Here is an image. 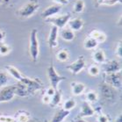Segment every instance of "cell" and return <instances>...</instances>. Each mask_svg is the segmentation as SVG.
Segmentation results:
<instances>
[{"label": "cell", "instance_id": "1", "mask_svg": "<svg viewBox=\"0 0 122 122\" xmlns=\"http://www.w3.org/2000/svg\"><path fill=\"white\" fill-rule=\"evenodd\" d=\"M99 91L103 98L109 104H114L118 99V90L103 82L99 84Z\"/></svg>", "mask_w": 122, "mask_h": 122}, {"label": "cell", "instance_id": "2", "mask_svg": "<svg viewBox=\"0 0 122 122\" xmlns=\"http://www.w3.org/2000/svg\"><path fill=\"white\" fill-rule=\"evenodd\" d=\"M39 8L40 4L38 0H29L27 3L17 11V14L22 18H29L33 16L39 10Z\"/></svg>", "mask_w": 122, "mask_h": 122}, {"label": "cell", "instance_id": "3", "mask_svg": "<svg viewBox=\"0 0 122 122\" xmlns=\"http://www.w3.org/2000/svg\"><path fill=\"white\" fill-rule=\"evenodd\" d=\"M37 31L36 28L32 29L30 33V41H29V54L31 56V58L33 61L36 62L38 60V56L40 53V48H39V41L37 39Z\"/></svg>", "mask_w": 122, "mask_h": 122}, {"label": "cell", "instance_id": "4", "mask_svg": "<svg viewBox=\"0 0 122 122\" xmlns=\"http://www.w3.org/2000/svg\"><path fill=\"white\" fill-rule=\"evenodd\" d=\"M47 76H48V79H49L50 84H51V87L54 88L56 90H58V84L60 82L63 80H66L67 78L63 76H60L58 73L56 72V69H55V66L53 65V62H51L49 65V67L47 68Z\"/></svg>", "mask_w": 122, "mask_h": 122}, {"label": "cell", "instance_id": "5", "mask_svg": "<svg viewBox=\"0 0 122 122\" xmlns=\"http://www.w3.org/2000/svg\"><path fill=\"white\" fill-rule=\"evenodd\" d=\"M104 82L108 83L109 85L115 88L116 90L121 89L122 85V75L121 72H115L111 74H104L103 76Z\"/></svg>", "mask_w": 122, "mask_h": 122}, {"label": "cell", "instance_id": "6", "mask_svg": "<svg viewBox=\"0 0 122 122\" xmlns=\"http://www.w3.org/2000/svg\"><path fill=\"white\" fill-rule=\"evenodd\" d=\"M21 83H23L26 87H27L28 91H29V93L30 95H33L37 91L42 89V83L38 79V78H30V77H26V76H23L22 79L20 81Z\"/></svg>", "mask_w": 122, "mask_h": 122}, {"label": "cell", "instance_id": "7", "mask_svg": "<svg viewBox=\"0 0 122 122\" xmlns=\"http://www.w3.org/2000/svg\"><path fill=\"white\" fill-rule=\"evenodd\" d=\"M70 20V14L67 13L64 15H60V16H53L47 18L45 20V21L47 23H51L52 25H55L58 28H64V26L68 24L69 20Z\"/></svg>", "mask_w": 122, "mask_h": 122}, {"label": "cell", "instance_id": "8", "mask_svg": "<svg viewBox=\"0 0 122 122\" xmlns=\"http://www.w3.org/2000/svg\"><path fill=\"white\" fill-rule=\"evenodd\" d=\"M16 84L13 85H6L0 90V104L4 102H9L13 99L15 96Z\"/></svg>", "mask_w": 122, "mask_h": 122}, {"label": "cell", "instance_id": "9", "mask_svg": "<svg viewBox=\"0 0 122 122\" xmlns=\"http://www.w3.org/2000/svg\"><path fill=\"white\" fill-rule=\"evenodd\" d=\"M102 70L104 74L119 72V71H121V63L118 60H112V61H105L102 65Z\"/></svg>", "mask_w": 122, "mask_h": 122}, {"label": "cell", "instance_id": "10", "mask_svg": "<svg viewBox=\"0 0 122 122\" xmlns=\"http://www.w3.org/2000/svg\"><path fill=\"white\" fill-rule=\"evenodd\" d=\"M85 64L86 63H85L84 56H80L76 59V61H75L71 64H69V66H67L66 69H69L73 75H77L78 73L81 72L85 68Z\"/></svg>", "mask_w": 122, "mask_h": 122}, {"label": "cell", "instance_id": "11", "mask_svg": "<svg viewBox=\"0 0 122 122\" xmlns=\"http://www.w3.org/2000/svg\"><path fill=\"white\" fill-rule=\"evenodd\" d=\"M95 112H96V111L92 106L91 103L84 101V102H83L82 106H81V111L78 117L82 118V119L85 118V117H92L94 115Z\"/></svg>", "mask_w": 122, "mask_h": 122}, {"label": "cell", "instance_id": "12", "mask_svg": "<svg viewBox=\"0 0 122 122\" xmlns=\"http://www.w3.org/2000/svg\"><path fill=\"white\" fill-rule=\"evenodd\" d=\"M62 5H58V4H56V5H50L48 7L45 9L44 11L41 12V17L43 19H47V18H50V17L55 16L56 14H57L59 11H61Z\"/></svg>", "mask_w": 122, "mask_h": 122}, {"label": "cell", "instance_id": "13", "mask_svg": "<svg viewBox=\"0 0 122 122\" xmlns=\"http://www.w3.org/2000/svg\"><path fill=\"white\" fill-rule=\"evenodd\" d=\"M57 36H58V28L55 25H52L47 38V44L50 48H54L57 46Z\"/></svg>", "mask_w": 122, "mask_h": 122}, {"label": "cell", "instance_id": "14", "mask_svg": "<svg viewBox=\"0 0 122 122\" xmlns=\"http://www.w3.org/2000/svg\"><path fill=\"white\" fill-rule=\"evenodd\" d=\"M69 113H70V111L64 110L63 108L58 109V110H56V113L54 114L50 122H63L64 119L69 115Z\"/></svg>", "mask_w": 122, "mask_h": 122}, {"label": "cell", "instance_id": "15", "mask_svg": "<svg viewBox=\"0 0 122 122\" xmlns=\"http://www.w3.org/2000/svg\"><path fill=\"white\" fill-rule=\"evenodd\" d=\"M68 25L69 26V29L74 31H80L83 26V20L79 19V18H76L71 20H69Z\"/></svg>", "mask_w": 122, "mask_h": 122}, {"label": "cell", "instance_id": "16", "mask_svg": "<svg viewBox=\"0 0 122 122\" xmlns=\"http://www.w3.org/2000/svg\"><path fill=\"white\" fill-rule=\"evenodd\" d=\"M70 86H71V91H72L73 95H75V96H79V95L83 94L85 91V85L82 83L72 82L70 83Z\"/></svg>", "mask_w": 122, "mask_h": 122}, {"label": "cell", "instance_id": "17", "mask_svg": "<svg viewBox=\"0 0 122 122\" xmlns=\"http://www.w3.org/2000/svg\"><path fill=\"white\" fill-rule=\"evenodd\" d=\"M89 37L92 38V39L96 40L98 43H102V42L106 41V35L105 33L97 29H93V30L89 33Z\"/></svg>", "mask_w": 122, "mask_h": 122}, {"label": "cell", "instance_id": "18", "mask_svg": "<svg viewBox=\"0 0 122 122\" xmlns=\"http://www.w3.org/2000/svg\"><path fill=\"white\" fill-rule=\"evenodd\" d=\"M5 69H6V70L8 71V73H10L18 82H20V81L22 79V77H23L22 74L20 73V71L19 69H17V68H15L14 66L7 65V66L5 67Z\"/></svg>", "mask_w": 122, "mask_h": 122}, {"label": "cell", "instance_id": "19", "mask_svg": "<svg viewBox=\"0 0 122 122\" xmlns=\"http://www.w3.org/2000/svg\"><path fill=\"white\" fill-rule=\"evenodd\" d=\"M16 122H26L30 119V113L25 111L18 112L13 117Z\"/></svg>", "mask_w": 122, "mask_h": 122}, {"label": "cell", "instance_id": "20", "mask_svg": "<svg viewBox=\"0 0 122 122\" xmlns=\"http://www.w3.org/2000/svg\"><path fill=\"white\" fill-rule=\"evenodd\" d=\"M92 58H93L94 61H96L97 63L103 64L106 61V56H105V53H104V51L101 49L94 51V53L92 54Z\"/></svg>", "mask_w": 122, "mask_h": 122}, {"label": "cell", "instance_id": "21", "mask_svg": "<svg viewBox=\"0 0 122 122\" xmlns=\"http://www.w3.org/2000/svg\"><path fill=\"white\" fill-rule=\"evenodd\" d=\"M61 36L64 41H72L75 39V33L72 30H70L69 28H63L61 30Z\"/></svg>", "mask_w": 122, "mask_h": 122}, {"label": "cell", "instance_id": "22", "mask_svg": "<svg viewBox=\"0 0 122 122\" xmlns=\"http://www.w3.org/2000/svg\"><path fill=\"white\" fill-rule=\"evenodd\" d=\"M61 93L59 90H56L55 94L51 97V101H50L49 106L54 108V107L58 106L59 104L61 103Z\"/></svg>", "mask_w": 122, "mask_h": 122}, {"label": "cell", "instance_id": "23", "mask_svg": "<svg viewBox=\"0 0 122 122\" xmlns=\"http://www.w3.org/2000/svg\"><path fill=\"white\" fill-rule=\"evenodd\" d=\"M98 45V42L96 41V40L92 39L91 37H87L85 40H84V42H83V47H85L86 49H94L97 47Z\"/></svg>", "mask_w": 122, "mask_h": 122}, {"label": "cell", "instance_id": "24", "mask_svg": "<svg viewBox=\"0 0 122 122\" xmlns=\"http://www.w3.org/2000/svg\"><path fill=\"white\" fill-rule=\"evenodd\" d=\"M56 57L60 61H66L69 59V51L65 48L59 50L56 54Z\"/></svg>", "mask_w": 122, "mask_h": 122}, {"label": "cell", "instance_id": "25", "mask_svg": "<svg viewBox=\"0 0 122 122\" xmlns=\"http://www.w3.org/2000/svg\"><path fill=\"white\" fill-rule=\"evenodd\" d=\"M76 106V102L74 98H69L67 99L63 104V107L62 108L67 111H71L75 106Z\"/></svg>", "mask_w": 122, "mask_h": 122}, {"label": "cell", "instance_id": "26", "mask_svg": "<svg viewBox=\"0 0 122 122\" xmlns=\"http://www.w3.org/2000/svg\"><path fill=\"white\" fill-rule=\"evenodd\" d=\"M85 99L87 102L89 103H94L97 100V92H93V91H90V92L85 93Z\"/></svg>", "mask_w": 122, "mask_h": 122}, {"label": "cell", "instance_id": "27", "mask_svg": "<svg viewBox=\"0 0 122 122\" xmlns=\"http://www.w3.org/2000/svg\"><path fill=\"white\" fill-rule=\"evenodd\" d=\"M84 9V1L83 0H76L74 5V12L81 13Z\"/></svg>", "mask_w": 122, "mask_h": 122}, {"label": "cell", "instance_id": "28", "mask_svg": "<svg viewBox=\"0 0 122 122\" xmlns=\"http://www.w3.org/2000/svg\"><path fill=\"white\" fill-rule=\"evenodd\" d=\"M99 72H100V69L97 64H92V65H91L88 68V73H89V75L92 76H98L99 75Z\"/></svg>", "mask_w": 122, "mask_h": 122}, {"label": "cell", "instance_id": "29", "mask_svg": "<svg viewBox=\"0 0 122 122\" xmlns=\"http://www.w3.org/2000/svg\"><path fill=\"white\" fill-rule=\"evenodd\" d=\"M8 83V76L5 71L0 70V88H3L6 86Z\"/></svg>", "mask_w": 122, "mask_h": 122}, {"label": "cell", "instance_id": "30", "mask_svg": "<svg viewBox=\"0 0 122 122\" xmlns=\"http://www.w3.org/2000/svg\"><path fill=\"white\" fill-rule=\"evenodd\" d=\"M9 52H10V47H9L8 45L3 43L2 46L0 47V55L5 56V55H7Z\"/></svg>", "mask_w": 122, "mask_h": 122}, {"label": "cell", "instance_id": "31", "mask_svg": "<svg viewBox=\"0 0 122 122\" xmlns=\"http://www.w3.org/2000/svg\"><path fill=\"white\" fill-rule=\"evenodd\" d=\"M0 122H16L15 119L7 115H0Z\"/></svg>", "mask_w": 122, "mask_h": 122}, {"label": "cell", "instance_id": "32", "mask_svg": "<svg viewBox=\"0 0 122 122\" xmlns=\"http://www.w3.org/2000/svg\"><path fill=\"white\" fill-rule=\"evenodd\" d=\"M109 117L105 113H99L97 116V122H109Z\"/></svg>", "mask_w": 122, "mask_h": 122}, {"label": "cell", "instance_id": "33", "mask_svg": "<svg viewBox=\"0 0 122 122\" xmlns=\"http://www.w3.org/2000/svg\"><path fill=\"white\" fill-rule=\"evenodd\" d=\"M116 56H118V57H119V59H121V57H122V45H121V41H119V43L117 44Z\"/></svg>", "mask_w": 122, "mask_h": 122}, {"label": "cell", "instance_id": "34", "mask_svg": "<svg viewBox=\"0 0 122 122\" xmlns=\"http://www.w3.org/2000/svg\"><path fill=\"white\" fill-rule=\"evenodd\" d=\"M117 3H121V0H105L103 5H116Z\"/></svg>", "mask_w": 122, "mask_h": 122}, {"label": "cell", "instance_id": "35", "mask_svg": "<svg viewBox=\"0 0 122 122\" xmlns=\"http://www.w3.org/2000/svg\"><path fill=\"white\" fill-rule=\"evenodd\" d=\"M50 101H51V97H49L48 95L44 93L43 96H42V102L44 103V104H46V105H49Z\"/></svg>", "mask_w": 122, "mask_h": 122}, {"label": "cell", "instance_id": "36", "mask_svg": "<svg viewBox=\"0 0 122 122\" xmlns=\"http://www.w3.org/2000/svg\"><path fill=\"white\" fill-rule=\"evenodd\" d=\"M55 92H56V90L54 89V88H52V87H49V88H47V89L46 90L45 94L48 95L49 97H52V96L55 94Z\"/></svg>", "mask_w": 122, "mask_h": 122}, {"label": "cell", "instance_id": "37", "mask_svg": "<svg viewBox=\"0 0 122 122\" xmlns=\"http://www.w3.org/2000/svg\"><path fill=\"white\" fill-rule=\"evenodd\" d=\"M53 1H55L56 3L61 5H65L69 4V0H53Z\"/></svg>", "mask_w": 122, "mask_h": 122}, {"label": "cell", "instance_id": "38", "mask_svg": "<svg viewBox=\"0 0 122 122\" xmlns=\"http://www.w3.org/2000/svg\"><path fill=\"white\" fill-rule=\"evenodd\" d=\"M5 33L4 32V31L0 30V41L2 42L5 39Z\"/></svg>", "mask_w": 122, "mask_h": 122}, {"label": "cell", "instance_id": "39", "mask_svg": "<svg viewBox=\"0 0 122 122\" xmlns=\"http://www.w3.org/2000/svg\"><path fill=\"white\" fill-rule=\"evenodd\" d=\"M73 122H88V121H86L85 119H82V118H79V117H77V118H76V119L73 120Z\"/></svg>", "mask_w": 122, "mask_h": 122}, {"label": "cell", "instance_id": "40", "mask_svg": "<svg viewBox=\"0 0 122 122\" xmlns=\"http://www.w3.org/2000/svg\"><path fill=\"white\" fill-rule=\"evenodd\" d=\"M114 122H122V114L121 113L119 114V116H118L116 119H115Z\"/></svg>", "mask_w": 122, "mask_h": 122}, {"label": "cell", "instance_id": "41", "mask_svg": "<svg viewBox=\"0 0 122 122\" xmlns=\"http://www.w3.org/2000/svg\"><path fill=\"white\" fill-rule=\"evenodd\" d=\"M104 1L105 0H97V6H99L101 5H103V3H104Z\"/></svg>", "mask_w": 122, "mask_h": 122}, {"label": "cell", "instance_id": "42", "mask_svg": "<svg viewBox=\"0 0 122 122\" xmlns=\"http://www.w3.org/2000/svg\"><path fill=\"white\" fill-rule=\"evenodd\" d=\"M4 3H6V4H11L12 2H14V0H2Z\"/></svg>", "mask_w": 122, "mask_h": 122}, {"label": "cell", "instance_id": "43", "mask_svg": "<svg viewBox=\"0 0 122 122\" xmlns=\"http://www.w3.org/2000/svg\"><path fill=\"white\" fill-rule=\"evenodd\" d=\"M26 122H37L36 119H30L29 120H27Z\"/></svg>", "mask_w": 122, "mask_h": 122}, {"label": "cell", "instance_id": "44", "mask_svg": "<svg viewBox=\"0 0 122 122\" xmlns=\"http://www.w3.org/2000/svg\"><path fill=\"white\" fill-rule=\"evenodd\" d=\"M2 44H3V42H1V41H0V47L2 46Z\"/></svg>", "mask_w": 122, "mask_h": 122}, {"label": "cell", "instance_id": "45", "mask_svg": "<svg viewBox=\"0 0 122 122\" xmlns=\"http://www.w3.org/2000/svg\"><path fill=\"white\" fill-rule=\"evenodd\" d=\"M44 122H49V121H47V119H44Z\"/></svg>", "mask_w": 122, "mask_h": 122}, {"label": "cell", "instance_id": "46", "mask_svg": "<svg viewBox=\"0 0 122 122\" xmlns=\"http://www.w3.org/2000/svg\"><path fill=\"white\" fill-rule=\"evenodd\" d=\"M3 3V1H2V0H0V4H2Z\"/></svg>", "mask_w": 122, "mask_h": 122}, {"label": "cell", "instance_id": "47", "mask_svg": "<svg viewBox=\"0 0 122 122\" xmlns=\"http://www.w3.org/2000/svg\"><path fill=\"white\" fill-rule=\"evenodd\" d=\"M63 122H65V121H63Z\"/></svg>", "mask_w": 122, "mask_h": 122}]
</instances>
